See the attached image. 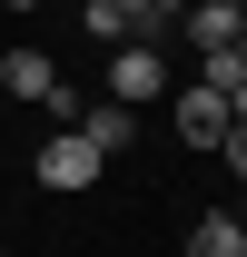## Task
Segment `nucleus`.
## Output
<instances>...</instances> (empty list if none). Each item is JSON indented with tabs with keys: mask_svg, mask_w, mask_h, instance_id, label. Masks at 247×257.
Masks as SVG:
<instances>
[{
	"mask_svg": "<svg viewBox=\"0 0 247 257\" xmlns=\"http://www.w3.org/2000/svg\"><path fill=\"white\" fill-rule=\"evenodd\" d=\"M99 168H109V159H99V149L79 139V128H60V139H40V188H60V198H79V188L99 178Z\"/></svg>",
	"mask_w": 247,
	"mask_h": 257,
	"instance_id": "1",
	"label": "nucleus"
},
{
	"mask_svg": "<svg viewBox=\"0 0 247 257\" xmlns=\"http://www.w3.org/2000/svg\"><path fill=\"white\" fill-rule=\"evenodd\" d=\"M158 89H168L158 50H149V40H119V60H109V99H119V109H139V99H158Z\"/></svg>",
	"mask_w": 247,
	"mask_h": 257,
	"instance_id": "2",
	"label": "nucleus"
},
{
	"mask_svg": "<svg viewBox=\"0 0 247 257\" xmlns=\"http://www.w3.org/2000/svg\"><path fill=\"white\" fill-rule=\"evenodd\" d=\"M178 30L198 40V50H227L247 20H237V0H188V10H178Z\"/></svg>",
	"mask_w": 247,
	"mask_h": 257,
	"instance_id": "3",
	"label": "nucleus"
},
{
	"mask_svg": "<svg viewBox=\"0 0 247 257\" xmlns=\"http://www.w3.org/2000/svg\"><path fill=\"white\" fill-rule=\"evenodd\" d=\"M79 139H89L99 159H119L129 139H139V109H119V99H99V109H79Z\"/></svg>",
	"mask_w": 247,
	"mask_h": 257,
	"instance_id": "4",
	"label": "nucleus"
},
{
	"mask_svg": "<svg viewBox=\"0 0 247 257\" xmlns=\"http://www.w3.org/2000/svg\"><path fill=\"white\" fill-rule=\"evenodd\" d=\"M0 89H10V99H40V109H50V89H60L50 50H10V60H0Z\"/></svg>",
	"mask_w": 247,
	"mask_h": 257,
	"instance_id": "5",
	"label": "nucleus"
},
{
	"mask_svg": "<svg viewBox=\"0 0 247 257\" xmlns=\"http://www.w3.org/2000/svg\"><path fill=\"white\" fill-rule=\"evenodd\" d=\"M178 139L217 149V139H227V99H217V89H178Z\"/></svg>",
	"mask_w": 247,
	"mask_h": 257,
	"instance_id": "6",
	"label": "nucleus"
},
{
	"mask_svg": "<svg viewBox=\"0 0 247 257\" xmlns=\"http://www.w3.org/2000/svg\"><path fill=\"white\" fill-rule=\"evenodd\" d=\"M237 247H247V227L227 218V208H217V218H198V227H188V257H237Z\"/></svg>",
	"mask_w": 247,
	"mask_h": 257,
	"instance_id": "7",
	"label": "nucleus"
},
{
	"mask_svg": "<svg viewBox=\"0 0 247 257\" xmlns=\"http://www.w3.org/2000/svg\"><path fill=\"white\" fill-rule=\"evenodd\" d=\"M119 10H129V40H158V30L188 10V0H119Z\"/></svg>",
	"mask_w": 247,
	"mask_h": 257,
	"instance_id": "8",
	"label": "nucleus"
},
{
	"mask_svg": "<svg viewBox=\"0 0 247 257\" xmlns=\"http://www.w3.org/2000/svg\"><path fill=\"white\" fill-rule=\"evenodd\" d=\"M79 20H89V40H109V50L129 40V10H119V0H79Z\"/></svg>",
	"mask_w": 247,
	"mask_h": 257,
	"instance_id": "9",
	"label": "nucleus"
},
{
	"mask_svg": "<svg viewBox=\"0 0 247 257\" xmlns=\"http://www.w3.org/2000/svg\"><path fill=\"white\" fill-rule=\"evenodd\" d=\"M217 159H227V168L247 178V119H227V139H217Z\"/></svg>",
	"mask_w": 247,
	"mask_h": 257,
	"instance_id": "10",
	"label": "nucleus"
},
{
	"mask_svg": "<svg viewBox=\"0 0 247 257\" xmlns=\"http://www.w3.org/2000/svg\"><path fill=\"white\" fill-rule=\"evenodd\" d=\"M0 10H40V0H0Z\"/></svg>",
	"mask_w": 247,
	"mask_h": 257,
	"instance_id": "11",
	"label": "nucleus"
},
{
	"mask_svg": "<svg viewBox=\"0 0 247 257\" xmlns=\"http://www.w3.org/2000/svg\"><path fill=\"white\" fill-rule=\"evenodd\" d=\"M237 257H247V247H237Z\"/></svg>",
	"mask_w": 247,
	"mask_h": 257,
	"instance_id": "12",
	"label": "nucleus"
}]
</instances>
